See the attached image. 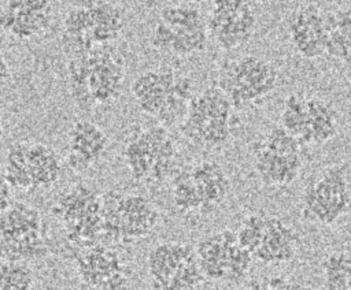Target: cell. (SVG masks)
I'll return each mask as SVG.
<instances>
[{"label": "cell", "mask_w": 351, "mask_h": 290, "mask_svg": "<svg viewBox=\"0 0 351 290\" xmlns=\"http://www.w3.org/2000/svg\"><path fill=\"white\" fill-rule=\"evenodd\" d=\"M262 289H306L303 285L291 282L285 276L274 275L262 280Z\"/></svg>", "instance_id": "52a82bcc"}, {"label": "cell", "mask_w": 351, "mask_h": 290, "mask_svg": "<svg viewBox=\"0 0 351 290\" xmlns=\"http://www.w3.org/2000/svg\"><path fill=\"white\" fill-rule=\"evenodd\" d=\"M193 90H195V83L192 81V78L181 75L176 78L174 85H173V94L184 101H188L193 97Z\"/></svg>", "instance_id": "8992f818"}, {"label": "cell", "mask_w": 351, "mask_h": 290, "mask_svg": "<svg viewBox=\"0 0 351 290\" xmlns=\"http://www.w3.org/2000/svg\"><path fill=\"white\" fill-rule=\"evenodd\" d=\"M174 38H176V33H174L173 27H170L169 25H166L163 22H158L154 29L151 42L156 49L169 51Z\"/></svg>", "instance_id": "5b68a950"}, {"label": "cell", "mask_w": 351, "mask_h": 290, "mask_svg": "<svg viewBox=\"0 0 351 290\" xmlns=\"http://www.w3.org/2000/svg\"><path fill=\"white\" fill-rule=\"evenodd\" d=\"M34 283L33 271L25 260L8 261L7 274L3 278V289L7 290H27Z\"/></svg>", "instance_id": "6da1fadb"}, {"label": "cell", "mask_w": 351, "mask_h": 290, "mask_svg": "<svg viewBox=\"0 0 351 290\" xmlns=\"http://www.w3.org/2000/svg\"><path fill=\"white\" fill-rule=\"evenodd\" d=\"M158 83V72L156 70H148L141 72L134 78V81L130 85V90L136 100L141 98L143 96L154 92L155 86Z\"/></svg>", "instance_id": "7a4b0ae2"}, {"label": "cell", "mask_w": 351, "mask_h": 290, "mask_svg": "<svg viewBox=\"0 0 351 290\" xmlns=\"http://www.w3.org/2000/svg\"><path fill=\"white\" fill-rule=\"evenodd\" d=\"M67 164L71 170L77 171V172H82L85 170H88L93 163L85 157L84 155L81 153H77V152H70L69 150V155H67Z\"/></svg>", "instance_id": "9c48e42d"}, {"label": "cell", "mask_w": 351, "mask_h": 290, "mask_svg": "<svg viewBox=\"0 0 351 290\" xmlns=\"http://www.w3.org/2000/svg\"><path fill=\"white\" fill-rule=\"evenodd\" d=\"M247 289H262V280H258L256 278H252L245 282Z\"/></svg>", "instance_id": "8fae6325"}, {"label": "cell", "mask_w": 351, "mask_h": 290, "mask_svg": "<svg viewBox=\"0 0 351 290\" xmlns=\"http://www.w3.org/2000/svg\"><path fill=\"white\" fill-rule=\"evenodd\" d=\"M15 22H16V14L3 8L0 12V29H3L4 31H11Z\"/></svg>", "instance_id": "30bf717a"}, {"label": "cell", "mask_w": 351, "mask_h": 290, "mask_svg": "<svg viewBox=\"0 0 351 290\" xmlns=\"http://www.w3.org/2000/svg\"><path fill=\"white\" fill-rule=\"evenodd\" d=\"M69 89H70V96L73 101L80 109L90 111L96 104L88 83H69Z\"/></svg>", "instance_id": "3957f363"}, {"label": "cell", "mask_w": 351, "mask_h": 290, "mask_svg": "<svg viewBox=\"0 0 351 290\" xmlns=\"http://www.w3.org/2000/svg\"><path fill=\"white\" fill-rule=\"evenodd\" d=\"M29 142H14L5 155V164L14 168H27Z\"/></svg>", "instance_id": "277c9868"}, {"label": "cell", "mask_w": 351, "mask_h": 290, "mask_svg": "<svg viewBox=\"0 0 351 290\" xmlns=\"http://www.w3.org/2000/svg\"><path fill=\"white\" fill-rule=\"evenodd\" d=\"M1 135H3V126H1V123H0V138H1Z\"/></svg>", "instance_id": "4fadbf2b"}, {"label": "cell", "mask_w": 351, "mask_h": 290, "mask_svg": "<svg viewBox=\"0 0 351 290\" xmlns=\"http://www.w3.org/2000/svg\"><path fill=\"white\" fill-rule=\"evenodd\" d=\"M3 176H4V167L0 166V178H3Z\"/></svg>", "instance_id": "7c38bea8"}, {"label": "cell", "mask_w": 351, "mask_h": 290, "mask_svg": "<svg viewBox=\"0 0 351 290\" xmlns=\"http://www.w3.org/2000/svg\"><path fill=\"white\" fill-rule=\"evenodd\" d=\"M284 109H289L295 114L306 116V98L296 93H291L284 100Z\"/></svg>", "instance_id": "ba28073f"}]
</instances>
